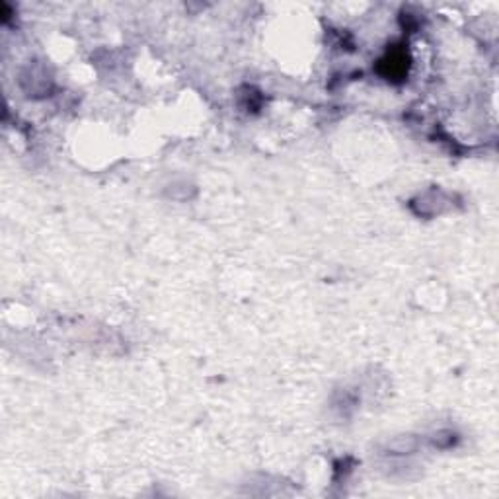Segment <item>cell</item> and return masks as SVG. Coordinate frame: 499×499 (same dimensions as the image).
<instances>
[{
	"instance_id": "6da1fadb",
	"label": "cell",
	"mask_w": 499,
	"mask_h": 499,
	"mask_svg": "<svg viewBox=\"0 0 499 499\" xmlns=\"http://www.w3.org/2000/svg\"><path fill=\"white\" fill-rule=\"evenodd\" d=\"M388 447L394 450V452H410V450L415 447V441H413L412 437H398V439L392 441Z\"/></svg>"
}]
</instances>
